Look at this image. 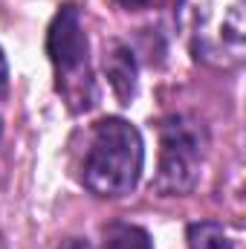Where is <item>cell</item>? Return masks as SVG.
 Instances as JSON below:
<instances>
[{"label": "cell", "mask_w": 246, "mask_h": 249, "mask_svg": "<svg viewBox=\"0 0 246 249\" xmlns=\"http://www.w3.org/2000/svg\"><path fill=\"white\" fill-rule=\"evenodd\" d=\"M177 29L194 61L214 70H235L244 64V0H177Z\"/></svg>", "instance_id": "obj_1"}, {"label": "cell", "mask_w": 246, "mask_h": 249, "mask_svg": "<svg viewBox=\"0 0 246 249\" xmlns=\"http://www.w3.org/2000/svg\"><path fill=\"white\" fill-rule=\"evenodd\" d=\"M145 168L142 133L119 116L93 124L81 162V183L96 197H124L139 186Z\"/></svg>", "instance_id": "obj_2"}, {"label": "cell", "mask_w": 246, "mask_h": 249, "mask_svg": "<svg viewBox=\"0 0 246 249\" xmlns=\"http://www.w3.org/2000/svg\"><path fill=\"white\" fill-rule=\"evenodd\" d=\"M209 148L206 124L188 113H171L159 122V168L154 191L162 197H180L194 191Z\"/></svg>", "instance_id": "obj_3"}, {"label": "cell", "mask_w": 246, "mask_h": 249, "mask_svg": "<svg viewBox=\"0 0 246 249\" xmlns=\"http://www.w3.org/2000/svg\"><path fill=\"white\" fill-rule=\"evenodd\" d=\"M47 55L58 75V90L72 102V110L93 105V81L81 78L87 72V35L81 26V12L72 3H64L47 29Z\"/></svg>", "instance_id": "obj_4"}, {"label": "cell", "mask_w": 246, "mask_h": 249, "mask_svg": "<svg viewBox=\"0 0 246 249\" xmlns=\"http://www.w3.org/2000/svg\"><path fill=\"white\" fill-rule=\"evenodd\" d=\"M105 75L110 81V90L122 105H130L136 96V75H139V61L136 53L124 41H110L105 44Z\"/></svg>", "instance_id": "obj_5"}, {"label": "cell", "mask_w": 246, "mask_h": 249, "mask_svg": "<svg viewBox=\"0 0 246 249\" xmlns=\"http://www.w3.org/2000/svg\"><path fill=\"white\" fill-rule=\"evenodd\" d=\"M102 249H154V238L136 223H110L105 226Z\"/></svg>", "instance_id": "obj_6"}, {"label": "cell", "mask_w": 246, "mask_h": 249, "mask_svg": "<svg viewBox=\"0 0 246 249\" xmlns=\"http://www.w3.org/2000/svg\"><path fill=\"white\" fill-rule=\"evenodd\" d=\"M188 249H232V238L217 220H197L185 232Z\"/></svg>", "instance_id": "obj_7"}, {"label": "cell", "mask_w": 246, "mask_h": 249, "mask_svg": "<svg viewBox=\"0 0 246 249\" xmlns=\"http://www.w3.org/2000/svg\"><path fill=\"white\" fill-rule=\"evenodd\" d=\"M55 249H93V244L84 241V238H67V241H61Z\"/></svg>", "instance_id": "obj_8"}, {"label": "cell", "mask_w": 246, "mask_h": 249, "mask_svg": "<svg viewBox=\"0 0 246 249\" xmlns=\"http://www.w3.org/2000/svg\"><path fill=\"white\" fill-rule=\"evenodd\" d=\"M6 84H9V64H6V55L0 50V93L6 90Z\"/></svg>", "instance_id": "obj_9"}, {"label": "cell", "mask_w": 246, "mask_h": 249, "mask_svg": "<svg viewBox=\"0 0 246 249\" xmlns=\"http://www.w3.org/2000/svg\"><path fill=\"white\" fill-rule=\"evenodd\" d=\"M116 3H122L124 9H145L151 0H116Z\"/></svg>", "instance_id": "obj_10"}, {"label": "cell", "mask_w": 246, "mask_h": 249, "mask_svg": "<svg viewBox=\"0 0 246 249\" xmlns=\"http://www.w3.org/2000/svg\"><path fill=\"white\" fill-rule=\"evenodd\" d=\"M0 139H3V119H0Z\"/></svg>", "instance_id": "obj_11"}, {"label": "cell", "mask_w": 246, "mask_h": 249, "mask_svg": "<svg viewBox=\"0 0 246 249\" xmlns=\"http://www.w3.org/2000/svg\"><path fill=\"white\" fill-rule=\"evenodd\" d=\"M0 249H3V238H0Z\"/></svg>", "instance_id": "obj_12"}]
</instances>
